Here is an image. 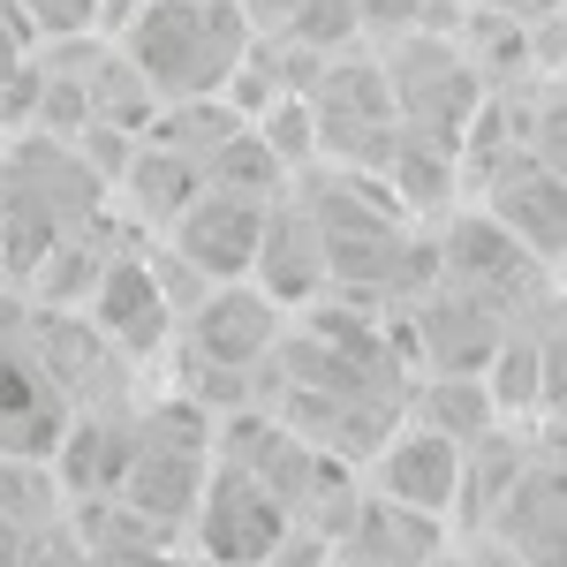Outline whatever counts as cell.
Instances as JSON below:
<instances>
[{"instance_id":"obj_6","label":"cell","mask_w":567,"mask_h":567,"mask_svg":"<svg viewBox=\"0 0 567 567\" xmlns=\"http://www.w3.org/2000/svg\"><path fill=\"white\" fill-rule=\"evenodd\" d=\"M379 499H393V507L439 523L446 507L470 499V446L446 439V432H432V424L386 439V454H379Z\"/></svg>"},{"instance_id":"obj_3","label":"cell","mask_w":567,"mask_h":567,"mask_svg":"<svg viewBox=\"0 0 567 567\" xmlns=\"http://www.w3.org/2000/svg\"><path fill=\"white\" fill-rule=\"evenodd\" d=\"M484 219H499L537 265L567 258V182L529 144H515L507 159H492V175H484Z\"/></svg>"},{"instance_id":"obj_1","label":"cell","mask_w":567,"mask_h":567,"mask_svg":"<svg viewBox=\"0 0 567 567\" xmlns=\"http://www.w3.org/2000/svg\"><path fill=\"white\" fill-rule=\"evenodd\" d=\"M122 53L167 106L219 99V84H235L250 61V23L235 0H136L122 23Z\"/></svg>"},{"instance_id":"obj_13","label":"cell","mask_w":567,"mask_h":567,"mask_svg":"<svg viewBox=\"0 0 567 567\" xmlns=\"http://www.w3.org/2000/svg\"><path fill=\"white\" fill-rule=\"evenodd\" d=\"M537 363H545V393H537V401L567 424V318L553 333H537Z\"/></svg>"},{"instance_id":"obj_12","label":"cell","mask_w":567,"mask_h":567,"mask_svg":"<svg viewBox=\"0 0 567 567\" xmlns=\"http://www.w3.org/2000/svg\"><path fill=\"white\" fill-rule=\"evenodd\" d=\"M16 8H23V23L45 31V39H76V31L99 23V0H16Z\"/></svg>"},{"instance_id":"obj_7","label":"cell","mask_w":567,"mask_h":567,"mask_svg":"<svg viewBox=\"0 0 567 567\" xmlns=\"http://www.w3.org/2000/svg\"><path fill=\"white\" fill-rule=\"evenodd\" d=\"M272 341H280V303L250 280H219L189 310V349L213 371H258L272 355Z\"/></svg>"},{"instance_id":"obj_5","label":"cell","mask_w":567,"mask_h":567,"mask_svg":"<svg viewBox=\"0 0 567 567\" xmlns=\"http://www.w3.org/2000/svg\"><path fill=\"white\" fill-rule=\"evenodd\" d=\"M288 537V507L265 492L250 470H213L205 499H197V545L219 567H265Z\"/></svg>"},{"instance_id":"obj_2","label":"cell","mask_w":567,"mask_h":567,"mask_svg":"<svg viewBox=\"0 0 567 567\" xmlns=\"http://www.w3.org/2000/svg\"><path fill=\"white\" fill-rule=\"evenodd\" d=\"M265 219H272V205H258V197H235V189H197L189 205L175 213V227H167V250H175L182 265H197L205 280H250L258 272V243H265Z\"/></svg>"},{"instance_id":"obj_9","label":"cell","mask_w":567,"mask_h":567,"mask_svg":"<svg viewBox=\"0 0 567 567\" xmlns=\"http://www.w3.org/2000/svg\"><path fill=\"white\" fill-rule=\"evenodd\" d=\"M84 310H91V326L130 355L167 349V326H175L167 288H159V265H144V258H106V272H99Z\"/></svg>"},{"instance_id":"obj_14","label":"cell","mask_w":567,"mask_h":567,"mask_svg":"<svg viewBox=\"0 0 567 567\" xmlns=\"http://www.w3.org/2000/svg\"><path fill=\"white\" fill-rule=\"evenodd\" d=\"M492 8H499L507 23H537V16H553L560 0H492Z\"/></svg>"},{"instance_id":"obj_11","label":"cell","mask_w":567,"mask_h":567,"mask_svg":"<svg viewBox=\"0 0 567 567\" xmlns=\"http://www.w3.org/2000/svg\"><path fill=\"white\" fill-rule=\"evenodd\" d=\"M523 144H529V152H537V159H545V167L567 182V84L537 99V114H529V136H523Z\"/></svg>"},{"instance_id":"obj_10","label":"cell","mask_w":567,"mask_h":567,"mask_svg":"<svg viewBox=\"0 0 567 567\" xmlns=\"http://www.w3.org/2000/svg\"><path fill=\"white\" fill-rule=\"evenodd\" d=\"M61 507H69V484H61L53 462H39V454H0V523L39 537V529L61 523Z\"/></svg>"},{"instance_id":"obj_8","label":"cell","mask_w":567,"mask_h":567,"mask_svg":"<svg viewBox=\"0 0 567 567\" xmlns=\"http://www.w3.org/2000/svg\"><path fill=\"white\" fill-rule=\"evenodd\" d=\"M492 545L515 553L523 567H567V470L560 462H523V477L499 499Z\"/></svg>"},{"instance_id":"obj_4","label":"cell","mask_w":567,"mask_h":567,"mask_svg":"<svg viewBox=\"0 0 567 567\" xmlns=\"http://www.w3.org/2000/svg\"><path fill=\"white\" fill-rule=\"evenodd\" d=\"M69 424H76V401L61 386V371L39 349H23V341H0V454L53 462Z\"/></svg>"},{"instance_id":"obj_15","label":"cell","mask_w":567,"mask_h":567,"mask_svg":"<svg viewBox=\"0 0 567 567\" xmlns=\"http://www.w3.org/2000/svg\"><path fill=\"white\" fill-rule=\"evenodd\" d=\"M16 560H23V529L0 523V567H16Z\"/></svg>"}]
</instances>
